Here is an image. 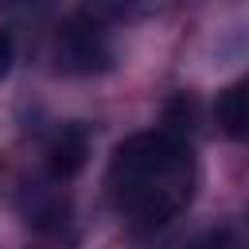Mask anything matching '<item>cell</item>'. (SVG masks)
<instances>
[{
  "instance_id": "obj_3",
  "label": "cell",
  "mask_w": 249,
  "mask_h": 249,
  "mask_svg": "<svg viewBox=\"0 0 249 249\" xmlns=\"http://www.w3.org/2000/svg\"><path fill=\"white\" fill-rule=\"evenodd\" d=\"M51 171L58 175V179H70V175H78L82 167H86V156H89V136H86V128L82 124H66L58 136H54V144H51Z\"/></svg>"
},
{
  "instance_id": "obj_2",
  "label": "cell",
  "mask_w": 249,
  "mask_h": 249,
  "mask_svg": "<svg viewBox=\"0 0 249 249\" xmlns=\"http://www.w3.org/2000/svg\"><path fill=\"white\" fill-rule=\"evenodd\" d=\"M54 58L66 74H97V70L109 66L113 51H109V39H105V31L93 16H70L58 27Z\"/></svg>"
},
{
  "instance_id": "obj_5",
  "label": "cell",
  "mask_w": 249,
  "mask_h": 249,
  "mask_svg": "<svg viewBox=\"0 0 249 249\" xmlns=\"http://www.w3.org/2000/svg\"><path fill=\"white\" fill-rule=\"evenodd\" d=\"M12 62H16V43H12V35L0 27V78L12 70Z\"/></svg>"
},
{
  "instance_id": "obj_1",
  "label": "cell",
  "mask_w": 249,
  "mask_h": 249,
  "mask_svg": "<svg viewBox=\"0 0 249 249\" xmlns=\"http://www.w3.org/2000/svg\"><path fill=\"white\" fill-rule=\"evenodd\" d=\"M105 187L113 206L136 226H167L191 206L198 187V163L179 132H136L117 144Z\"/></svg>"
},
{
  "instance_id": "obj_4",
  "label": "cell",
  "mask_w": 249,
  "mask_h": 249,
  "mask_svg": "<svg viewBox=\"0 0 249 249\" xmlns=\"http://www.w3.org/2000/svg\"><path fill=\"white\" fill-rule=\"evenodd\" d=\"M214 117L222 124L226 136L233 140H249V82H233L218 93V105H214Z\"/></svg>"
}]
</instances>
